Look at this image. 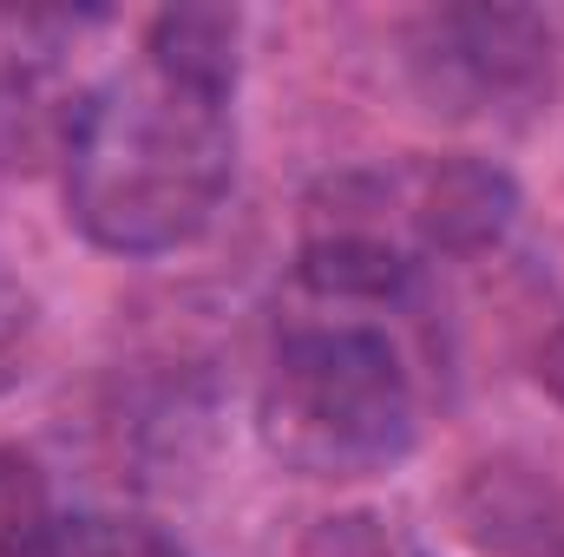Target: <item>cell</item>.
Masks as SVG:
<instances>
[{"mask_svg":"<svg viewBox=\"0 0 564 557\" xmlns=\"http://www.w3.org/2000/svg\"><path fill=\"white\" fill-rule=\"evenodd\" d=\"M539 387H545L552 401H564V315H558V328L539 341Z\"/></svg>","mask_w":564,"mask_h":557,"instance_id":"cell-7","label":"cell"},{"mask_svg":"<svg viewBox=\"0 0 564 557\" xmlns=\"http://www.w3.org/2000/svg\"><path fill=\"white\" fill-rule=\"evenodd\" d=\"M7 557H184V545L126 512H73V518H46Z\"/></svg>","mask_w":564,"mask_h":557,"instance_id":"cell-4","label":"cell"},{"mask_svg":"<svg viewBox=\"0 0 564 557\" xmlns=\"http://www.w3.org/2000/svg\"><path fill=\"white\" fill-rule=\"evenodd\" d=\"M33 354H40V302L0 256V394H13L33 374Z\"/></svg>","mask_w":564,"mask_h":557,"instance_id":"cell-6","label":"cell"},{"mask_svg":"<svg viewBox=\"0 0 564 557\" xmlns=\"http://www.w3.org/2000/svg\"><path fill=\"white\" fill-rule=\"evenodd\" d=\"M558 73L552 20L532 7H433L408 26V79L459 125H525Z\"/></svg>","mask_w":564,"mask_h":557,"instance_id":"cell-3","label":"cell"},{"mask_svg":"<svg viewBox=\"0 0 564 557\" xmlns=\"http://www.w3.org/2000/svg\"><path fill=\"white\" fill-rule=\"evenodd\" d=\"M408 557H426V551H408Z\"/></svg>","mask_w":564,"mask_h":557,"instance_id":"cell-8","label":"cell"},{"mask_svg":"<svg viewBox=\"0 0 564 557\" xmlns=\"http://www.w3.org/2000/svg\"><path fill=\"white\" fill-rule=\"evenodd\" d=\"M257 439L282 472L315 485H361L408 466L421 394L388 328L355 315L289 328L257 381Z\"/></svg>","mask_w":564,"mask_h":557,"instance_id":"cell-2","label":"cell"},{"mask_svg":"<svg viewBox=\"0 0 564 557\" xmlns=\"http://www.w3.org/2000/svg\"><path fill=\"white\" fill-rule=\"evenodd\" d=\"M243 20L230 7H164L139 53L66 119V223L106 256L191 250L237 184Z\"/></svg>","mask_w":564,"mask_h":557,"instance_id":"cell-1","label":"cell"},{"mask_svg":"<svg viewBox=\"0 0 564 557\" xmlns=\"http://www.w3.org/2000/svg\"><path fill=\"white\" fill-rule=\"evenodd\" d=\"M46 518H53V505H46L40 459L20 452V446H0V557L13 551V545H26Z\"/></svg>","mask_w":564,"mask_h":557,"instance_id":"cell-5","label":"cell"}]
</instances>
